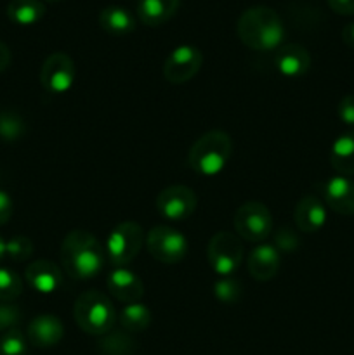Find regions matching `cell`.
<instances>
[{
  "mask_svg": "<svg viewBox=\"0 0 354 355\" xmlns=\"http://www.w3.org/2000/svg\"><path fill=\"white\" fill-rule=\"evenodd\" d=\"M59 257L65 272L73 279H92L101 274L106 263L104 246L96 236L82 229H75L65 236Z\"/></svg>",
  "mask_w": 354,
  "mask_h": 355,
  "instance_id": "obj_1",
  "label": "cell"
},
{
  "mask_svg": "<svg viewBox=\"0 0 354 355\" xmlns=\"http://www.w3.org/2000/svg\"><path fill=\"white\" fill-rule=\"evenodd\" d=\"M238 37L253 51H278L285 40V24L271 7H250L238 19Z\"/></svg>",
  "mask_w": 354,
  "mask_h": 355,
  "instance_id": "obj_2",
  "label": "cell"
},
{
  "mask_svg": "<svg viewBox=\"0 0 354 355\" xmlns=\"http://www.w3.org/2000/svg\"><path fill=\"white\" fill-rule=\"evenodd\" d=\"M233 156V139L224 130H208L194 141L187 153V165L203 177H215Z\"/></svg>",
  "mask_w": 354,
  "mask_h": 355,
  "instance_id": "obj_3",
  "label": "cell"
},
{
  "mask_svg": "<svg viewBox=\"0 0 354 355\" xmlns=\"http://www.w3.org/2000/svg\"><path fill=\"white\" fill-rule=\"evenodd\" d=\"M75 322L83 333L92 336H104L117 322V311L104 293L96 290L80 295L73 307Z\"/></svg>",
  "mask_w": 354,
  "mask_h": 355,
  "instance_id": "obj_4",
  "label": "cell"
},
{
  "mask_svg": "<svg viewBox=\"0 0 354 355\" xmlns=\"http://www.w3.org/2000/svg\"><path fill=\"white\" fill-rule=\"evenodd\" d=\"M146 241V234L137 222H120L106 239V260L115 267L130 263L141 252Z\"/></svg>",
  "mask_w": 354,
  "mask_h": 355,
  "instance_id": "obj_5",
  "label": "cell"
},
{
  "mask_svg": "<svg viewBox=\"0 0 354 355\" xmlns=\"http://www.w3.org/2000/svg\"><path fill=\"white\" fill-rule=\"evenodd\" d=\"M243 245L238 234L229 231L215 232L207 248L208 266L219 277H229L238 270L243 262Z\"/></svg>",
  "mask_w": 354,
  "mask_h": 355,
  "instance_id": "obj_6",
  "label": "cell"
},
{
  "mask_svg": "<svg viewBox=\"0 0 354 355\" xmlns=\"http://www.w3.org/2000/svg\"><path fill=\"white\" fill-rule=\"evenodd\" d=\"M235 232L248 243H262L273 232V215L260 201H246L235 214Z\"/></svg>",
  "mask_w": 354,
  "mask_h": 355,
  "instance_id": "obj_7",
  "label": "cell"
},
{
  "mask_svg": "<svg viewBox=\"0 0 354 355\" xmlns=\"http://www.w3.org/2000/svg\"><path fill=\"white\" fill-rule=\"evenodd\" d=\"M146 246L153 259L169 266L183 262L187 253L186 236L170 225L153 227L146 236Z\"/></svg>",
  "mask_w": 354,
  "mask_h": 355,
  "instance_id": "obj_8",
  "label": "cell"
},
{
  "mask_svg": "<svg viewBox=\"0 0 354 355\" xmlns=\"http://www.w3.org/2000/svg\"><path fill=\"white\" fill-rule=\"evenodd\" d=\"M203 64V54L194 45H179L163 62V76L172 85H183L196 76Z\"/></svg>",
  "mask_w": 354,
  "mask_h": 355,
  "instance_id": "obj_9",
  "label": "cell"
},
{
  "mask_svg": "<svg viewBox=\"0 0 354 355\" xmlns=\"http://www.w3.org/2000/svg\"><path fill=\"white\" fill-rule=\"evenodd\" d=\"M75 62L66 52H54L44 61L40 69V83L49 94L61 96L75 83Z\"/></svg>",
  "mask_w": 354,
  "mask_h": 355,
  "instance_id": "obj_10",
  "label": "cell"
},
{
  "mask_svg": "<svg viewBox=\"0 0 354 355\" xmlns=\"http://www.w3.org/2000/svg\"><path fill=\"white\" fill-rule=\"evenodd\" d=\"M196 194L187 186H169L156 198L158 214L165 220L184 222L196 210Z\"/></svg>",
  "mask_w": 354,
  "mask_h": 355,
  "instance_id": "obj_11",
  "label": "cell"
},
{
  "mask_svg": "<svg viewBox=\"0 0 354 355\" xmlns=\"http://www.w3.org/2000/svg\"><path fill=\"white\" fill-rule=\"evenodd\" d=\"M323 203L339 215H354V180L351 177L333 175L323 184Z\"/></svg>",
  "mask_w": 354,
  "mask_h": 355,
  "instance_id": "obj_12",
  "label": "cell"
},
{
  "mask_svg": "<svg viewBox=\"0 0 354 355\" xmlns=\"http://www.w3.org/2000/svg\"><path fill=\"white\" fill-rule=\"evenodd\" d=\"M106 286L111 297L125 305L137 304L144 295V284H142L141 277L125 267H117L115 270H111L106 279Z\"/></svg>",
  "mask_w": 354,
  "mask_h": 355,
  "instance_id": "obj_13",
  "label": "cell"
},
{
  "mask_svg": "<svg viewBox=\"0 0 354 355\" xmlns=\"http://www.w3.org/2000/svg\"><path fill=\"white\" fill-rule=\"evenodd\" d=\"M281 266V255L274 245L260 243L252 252L248 253L246 259V270L255 281L266 283L271 281L278 274Z\"/></svg>",
  "mask_w": 354,
  "mask_h": 355,
  "instance_id": "obj_14",
  "label": "cell"
},
{
  "mask_svg": "<svg viewBox=\"0 0 354 355\" xmlns=\"http://www.w3.org/2000/svg\"><path fill=\"white\" fill-rule=\"evenodd\" d=\"M24 279L38 293L51 295L62 286V270L49 260H35L26 266Z\"/></svg>",
  "mask_w": 354,
  "mask_h": 355,
  "instance_id": "obj_15",
  "label": "cell"
},
{
  "mask_svg": "<svg viewBox=\"0 0 354 355\" xmlns=\"http://www.w3.org/2000/svg\"><path fill=\"white\" fill-rule=\"evenodd\" d=\"M274 66L287 78H301L311 68V55L302 45L283 44L274 54Z\"/></svg>",
  "mask_w": 354,
  "mask_h": 355,
  "instance_id": "obj_16",
  "label": "cell"
},
{
  "mask_svg": "<svg viewBox=\"0 0 354 355\" xmlns=\"http://www.w3.org/2000/svg\"><path fill=\"white\" fill-rule=\"evenodd\" d=\"M295 225L304 234L318 232L326 224V205L316 194L301 198L294 211Z\"/></svg>",
  "mask_w": 354,
  "mask_h": 355,
  "instance_id": "obj_17",
  "label": "cell"
},
{
  "mask_svg": "<svg viewBox=\"0 0 354 355\" xmlns=\"http://www.w3.org/2000/svg\"><path fill=\"white\" fill-rule=\"evenodd\" d=\"M65 336V328L59 318L52 314H42L31 319L28 324V340L31 345L38 349H51L56 347Z\"/></svg>",
  "mask_w": 354,
  "mask_h": 355,
  "instance_id": "obj_18",
  "label": "cell"
},
{
  "mask_svg": "<svg viewBox=\"0 0 354 355\" xmlns=\"http://www.w3.org/2000/svg\"><path fill=\"white\" fill-rule=\"evenodd\" d=\"M330 163L337 175H354V130L344 132L333 141L330 149Z\"/></svg>",
  "mask_w": 354,
  "mask_h": 355,
  "instance_id": "obj_19",
  "label": "cell"
},
{
  "mask_svg": "<svg viewBox=\"0 0 354 355\" xmlns=\"http://www.w3.org/2000/svg\"><path fill=\"white\" fill-rule=\"evenodd\" d=\"M180 0H139L137 17L146 26H160L172 19L179 9Z\"/></svg>",
  "mask_w": 354,
  "mask_h": 355,
  "instance_id": "obj_20",
  "label": "cell"
},
{
  "mask_svg": "<svg viewBox=\"0 0 354 355\" xmlns=\"http://www.w3.org/2000/svg\"><path fill=\"white\" fill-rule=\"evenodd\" d=\"M99 24L104 31L120 37V35H128L130 31H134L135 19L124 7L108 6L101 10Z\"/></svg>",
  "mask_w": 354,
  "mask_h": 355,
  "instance_id": "obj_21",
  "label": "cell"
},
{
  "mask_svg": "<svg viewBox=\"0 0 354 355\" xmlns=\"http://www.w3.org/2000/svg\"><path fill=\"white\" fill-rule=\"evenodd\" d=\"M45 6L40 0H10L7 16L19 26H31L44 17Z\"/></svg>",
  "mask_w": 354,
  "mask_h": 355,
  "instance_id": "obj_22",
  "label": "cell"
},
{
  "mask_svg": "<svg viewBox=\"0 0 354 355\" xmlns=\"http://www.w3.org/2000/svg\"><path fill=\"white\" fill-rule=\"evenodd\" d=\"M118 322L121 329L127 333H141L151 324V311L141 302L137 304L124 305V309L118 314Z\"/></svg>",
  "mask_w": 354,
  "mask_h": 355,
  "instance_id": "obj_23",
  "label": "cell"
},
{
  "mask_svg": "<svg viewBox=\"0 0 354 355\" xmlns=\"http://www.w3.org/2000/svg\"><path fill=\"white\" fill-rule=\"evenodd\" d=\"M99 350L104 355H132L135 352V342L127 331H113L101 338Z\"/></svg>",
  "mask_w": 354,
  "mask_h": 355,
  "instance_id": "obj_24",
  "label": "cell"
},
{
  "mask_svg": "<svg viewBox=\"0 0 354 355\" xmlns=\"http://www.w3.org/2000/svg\"><path fill=\"white\" fill-rule=\"evenodd\" d=\"M26 134V123L16 111H0V137L7 142L19 141Z\"/></svg>",
  "mask_w": 354,
  "mask_h": 355,
  "instance_id": "obj_25",
  "label": "cell"
},
{
  "mask_svg": "<svg viewBox=\"0 0 354 355\" xmlns=\"http://www.w3.org/2000/svg\"><path fill=\"white\" fill-rule=\"evenodd\" d=\"M23 291V281L17 276L14 270L7 269V267H0V302H10L16 300Z\"/></svg>",
  "mask_w": 354,
  "mask_h": 355,
  "instance_id": "obj_26",
  "label": "cell"
},
{
  "mask_svg": "<svg viewBox=\"0 0 354 355\" xmlns=\"http://www.w3.org/2000/svg\"><path fill=\"white\" fill-rule=\"evenodd\" d=\"M214 297L226 305L238 304L242 298V284L235 277H219L214 283Z\"/></svg>",
  "mask_w": 354,
  "mask_h": 355,
  "instance_id": "obj_27",
  "label": "cell"
},
{
  "mask_svg": "<svg viewBox=\"0 0 354 355\" xmlns=\"http://www.w3.org/2000/svg\"><path fill=\"white\" fill-rule=\"evenodd\" d=\"M28 343L17 328L9 329L0 338V355H26Z\"/></svg>",
  "mask_w": 354,
  "mask_h": 355,
  "instance_id": "obj_28",
  "label": "cell"
},
{
  "mask_svg": "<svg viewBox=\"0 0 354 355\" xmlns=\"http://www.w3.org/2000/svg\"><path fill=\"white\" fill-rule=\"evenodd\" d=\"M33 255V243L26 236H14L6 241V257L14 262H26Z\"/></svg>",
  "mask_w": 354,
  "mask_h": 355,
  "instance_id": "obj_29",
  "label": "cell"
},
{
  "mask_svg": "<svg viewBox=\"0 0 354 355\" xmlns=\"http://www.w3.org/2000/svg\"><path fill=\"white\" fill-rule=\"evenodd\" d=\"M274 246H276V250L280 253H292L301 246V238H298V234L294 229L281 227L278 229V232L274 234Z\"/></svg>",
  "mask_w": 354,
  "mask_h": 355,
  "instance_id": "obj_30",
  "label": "cell"
},
{
  "mask_svg": "<svg viewBox=\"0 0 354 355\" xmlns=\"http://www.w3.org/2000/svg\"><path fill=\"white\" fill-rule=\"evenodd\" d=\"M21 321V311L12 304H0V333H6L9 329L16 328L17 322Z\"/></svg>",
  "mask_w": 354,
  "mask_h": 355,
  "instance_id": "obj_31",
  "label": "cell"
},
{
  "mask_svg": "<svg viewBox=\"0 0 354 355\" xmlns=\"http://www.w3.org/2000/svg\"><path fill=\"white\" fill-rule=\"evenodd\" d=\"M337 114L339 120L347 127H354V94H347L339 101L337 106Z\"/></svg>",
  "mask_w": 354,
  "mask_h": 355,
  "instance_id": "obj_32",
  "label": "cell"
},
{
  "mask_svg": "<svg viewBox=\"0 0 354 355\" xmlns=\"http://www.w3.org/2000/svg\"><path fill=\"white\" fill-rule=\"evenodd\" d=\"M14 211V203L12 198L6 193L3 189H0V225H6L10 220Z\"/></svg>",
  "mask_w": 354,
  "mask_h": 355,
  "instance_id": "obj_33",
  "label": "cell"
},
{
  "mask_svg": "<svg viewBox=\"0 0 354 355\" xmlns=\"http://www.w3.org/2000/svg\"><path fill=\"white\" fill-rule=\"evenodd\" d=\"M326 2L337 14H344V16L354 14V0H326Z\"/></svg>",
  "mask_w": 354,
  "mask_h": 355,
  "instance_id": "obj_34",
  "label": "cell"
},
{
  "mask_svg": "<svg viewBox=\"0 0 354 355\" xmlns=\"http://www.w3.org/2000/svg\"><path fill=\"white\" fill-rule=\"evenodd\" d=\"M10 64V51L2 40H0V73L6 71Z\"/></svg>",
  "mask_w": 354,
  "mask_h": 355,
  "instance_id": "obj_35",
  "label": "cell"
},
{
  "mask_svg": "<svg viewBox=\"0 0 354 355\" xmlns=\"http://www.w3.org/2000/svg\"><path fill=\"white\" fill-rule=\"evenodd\" d=\"M342 40L347 47L354 49V23H349L342 30Z\"/></svg>",
  "mask_w": 354,
  "mask_h": 355,
  "instance_id": "obj_36",
  "label": "cell"
},
{
  "mask_svg": "<svg viewBox=\"0 0 354 355\" xmlns=\"http://www.w3.org/2000/svg\"><path fill=\"white\" fill-rule=\"evenodd\" d=\"M3 259H6V241L0 238V262H2Z\"/></svg>",
  "mask_w": 354,
  "mask_h": 355,
  "instance_id": "obj_37",
  "label": "cell"
},
{
  "mask_svg": "<svg viewBox=\"0 0 354 355\" xmlns=\"http://www.w3.org/2000/svg\"><path fill=\"white\" fill-rule=\"evenodd\" d=\"M51 2H58V0H51Z\"/></svg>",
  "mask_w": 354,
  "mask_h": 355,
  "instance_id": "obj_38",
  "label": "cell"
}]
</instances>
